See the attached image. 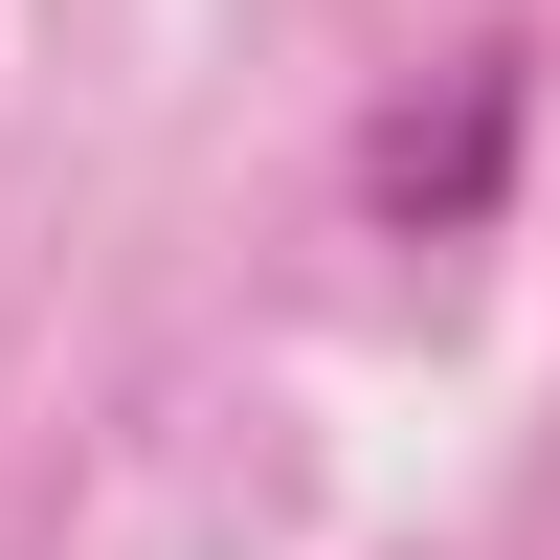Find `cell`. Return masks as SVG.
<instances>
[{"mask_svg": "<svg viewBox=\"0 0 560 560\" xmlns=\"http://www.w3.org/2000/svg\"><path fill=\"white\" fill-rule=\"evenodd\" d=\"M493 179H516V45H471V68H448V113H382V135H359V202H382L404 247H471Z\"/></svg>", "mask_w": 560, "mask_h": 560, "instance_id": "cell-1", "label": "cell"}]
</instances>
